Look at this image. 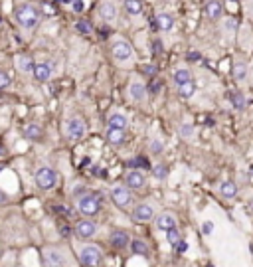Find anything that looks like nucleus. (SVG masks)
<instances>
[{
    "instance_id": "1",
    "label": "nucleus",
    "mask_w": 253,
    "mask_h": 267,
    "mask_svg": "<svg viewBox=\"0 0 253 267\" xmlns=\"http://www.w3.org/2000/svg\"><path fill=\"white\" fill-rule=\"evenodd\" d=\"M40 16H42V12L38 10V6H34V4H20L18 8H16V12H14V18H16V22L24 28V30H34L36 26H38V22H40Z\"/></svg>"
},
{
    "instance_id": "2",
    "label": "nucleus",
    "mask_w": 253,
    "mask_h": 267,
    "mask_svg": "<svg viewBox=\"0 0 253 267\" xmlns=\"http://www.w3.org/2000/svg\"><path fill=\"white\" fill-rule=\"evenodd\" d=\"M111 56H113V60L119 64V66H129L133 60H135V50H133V46L123 40V38H117V40H113V44H111Z\"/></svg>"
},
{
    "instance_id": "3",
    "label": "nucleus",
    "mask_w": 253,
    "mask_h": 267,
    "mask_svg": "<svg viewBox=\"0 0 253 267\" xmlns=\"http://www.w3.org/2000/svg\"><path fill=\"white\" fill-rule=\"evenodd\" d=\"M77 255H79V261L85 267H99L101 259H103V251L97 245H91V243L81 245L77 249Z\"/></svg>"
},
{
    "instance_id": "4",
    "label": "nucleus",
    "mask_w": 253,
    "mask_h": 267,
    "mask_svg": "<svg viewBox=\"0 0 253 267\" xmlns=\"http://www.w3.org/2000/svg\"><path fill=\"white\" fill-rule=\"evenodd\" d=\"M85 133H87V125L81 117L75 115V117H69L65 121V137L69 141H81L85 137Z\"/></svg>"
},
{
    "instance_id": "5",
    "label": "nucleus",
    "mask_w": 253,
    "mask_h": 267,
    "mask_svg": "<svg viewBox=\"0 0 253 267\" xmlns=\"http://www.w3.org/2000/svg\"><path fill=\"white\" fill-rule=\"evenodd\" d=\"M44 267H69L65 251L60 247H46L44 249Z\"/></svg>"
},
{
    "instance_id": "6",
    "label": "nucleus",
    "mask_w": 253,
    "mask_h": 267,
    "mask_svg": "<svg viewBox=\"0 0 253 267\" xmlns=\"http://www.w3.org/2000/svg\"><path fill=\"white\" fill-rule=\"evenodd\" d=\"M36 184L42 190H52L58 184V174L56 170L50 167H40L36 170Z\"/></svg>"
},
{
    "instance_id": "7",
    "label": "nucleus",
    "mask_w": 253,
    "mask_h": 267,
    "mask_svg": "<svg viewBox=\"0 0 253 267\" xmlns=\"http://www.w3.org/2000/svg\"><path fill=\"white\" fill-rule=\"evenodd\" d=\"M77 210H79L83 216L91 218L95 214H99V210H101V200H99L95 194H83L81 198H77Z\"/></svg>"
},
{
    "instance_id": "8",
    "label": "nucleus",
    "mask_w": 253,
    "mask_h": 267,
    "mask_svg": "<svg viewBox=\"0 0 253 267\" xmlns=\"http://www.w3.org/2000/svg\"><path fill=\"white\" fill-rule=\"evenodd\" d=\"M111 200L115 202V206H119L121 210H126V208L133 206V192H131L129 186L117 184V186L111 188Z\"/></svg>"
},
{
    "instance_id": "9",
    "label": "nucleus",
    "mask_w": 253,
    "mask_h": 267,
    "mask_svg": "<svg viewBox=\"0 0 253 267\" xmlns=\"http://www.w3.org/2000/svg\"><path fill=\"white\" fill-rule=\"evenodd\" d=\"M99 16H101L103 22L113 24L117 20V4H115V0H103L99 4Z\"/></svg>"
},
{
    "instance_id": "10",
    "label": "nucleus",
    "mask_w": 253,
    "mask_h": 267,
    "mask_svg": "<svg viewBox=\"0 0 253 267\" xmlns=\"http://www.w3.org/2000/svg\"><path fill=\"white\" fill-rule=\"evenodd\" d=\"M147 184V176L143 170H129L125 174V186H129L131 190H139Z\"/></svg>"
},
{
    "instance_id": "11",
    "label": "nucleus",
    "mask_w": 253,
    "mask_h": 267,
    "mask_svg": "<svg viewBox=\"0 0 253 267\" xmlns=\"http://www.w3.org/2000/svg\"><path fill=\"white\" fill-rule=\"evenodd\" d=\"M155 226L160 232H168V230L176 228V216L170 214V212H162V214H158L155 218Z\"/></svg>"
},
{
    "instance_id": "12",
    "label": "nucleus",
    "mask_w": 253,
    "mask_h": 267,
    "mask_svg": "<svg viewBox=\"0 0 253 267\" xmlns=\"http://www.w3.org/2000/svg\"><path fill=\"white\" fill-rule=\"evenodd\" d=\"M133 218H135V222H141V224L143 222H149V220L155 218V210H153L151 204H139L133 210Z\"/></svg>"
},
{
    "instance_id": "13",
    "label": "nucleus",
    "mask_w": 253,
    "mask_h": 267,
    "mask_svg": "<svg viewBox=\"0 0 253 267\" xmlns=\"http://www.w3.org/2000/svg\"><path fill=\"white\" fill-rule=\"evenodd\" d=\"M52 73H54V67L50 62H40V64H34V77L38 81H50L52 79Z\"/></svg>"
},
{
    "instance_id": "14",
    "label": "nucleus",
    "mask_w": 253,
    "mask_h": 267,
    "mask_svg": "<svg viewBox=\"0 0 253 267\" xmlns=\"http://www.w3.org/2000/svg\"><path fill=\"white\" fill-rule=\"evenodd\" d=\"M75 234L79 235V237H93V235L97 234V224H95L93 220L85 218V220L77 222V226H75Z\"/></svg>"
},
{
    "instance_id": "15",
    "label": "nucleus",
    "mask_w": 253,
    "mask_h": 267,
    "mask_svg": "<svg viewBox=\"0 0 253 267\" xmlns=\"http://www.w3.org/2000/svg\"><path fill=\"white\" fill-rule=\"evenodd\" d=\"M129 95H131V99L135 101V103H143V101L147 99V87H145V83L143 81H133L129 85Z\"/></svg>"
},
{
    "instance_id": "16",
    "label": "nucleus",
    "mask_w": 253,
    "mask_h": 267,
    "mask_svg": "<svg viewBox=\"0 0 253 267\" xmlns=\"http://www.w3.org/2000/svg\"><path fill=\"white\" fill-rule=\"evenodd\" d=\"M155 24L160 32H170L174 28V16L168 14V12H158L157 18H155Z\"/></svg>"
},
{
    "instance_id": "17",
    "label": "nucleus",
    "mask_w": 253,
    "mask_h": 267,
    "mask_svg": "<svg viewBox=\"0 0 253 267\" xmlns=\"http://www.w3.org/2000/svg\"><path fill=\"white\" fill-rule=\"evenodd\" d=\"M107 125H109V127H113V129H119V131H125L126 127H129V119H126V115L119 113V111H115V113H111V115H109Z\"/></svg>"
},
{
    "instance_id": "18",
    "label": "nucleus",
    "mask_w": 253,
    "mask_h": 267,
    "mask_svg": "<svg viewBox=\"0 0 253 267\" xmlns=\"http://www.w3.org/2000/svg\"><path fill=\"white\" fill-rule=\"evenodd\" d=\"M105 139H107V143H109V145H113V147H121V145L125 143V131H119V129L107 127Z\"/></svg>"
},
{
    "instance_id": "19",
    "label": "nucleus",
    "mask_w": 253,
    "mask_h": 267,
    "mask_svg": "<svg viewBox=\"0 0 253 267\" xmlns=\"http://www.w3.org/2000/svg\"><path fill=\"white\" fill-rule=\"evenodd\" d=\"M206 16L210 20H220L221 16H223V8H221V4L218 0H210L206 4Z\"/></svg>"
},
{
    "instance_id": "20",
    "label": "nucleus",
    "mask_w": 253,
    "mask_h": 267,
    "mask_svg": "<svg viewBox=\"0 0 253 267\" xmlns=\"http://www.w3.org/2000/svg\"><path fill=\"white\" fill-rule=\"evenodd\" d=\"M172 81L176 83V87H180V85H184V83L192 81V73H190V69H186V67H178V69H174V73H172Z\"/></svg>"
},
{
    "instance_id": "21",
    "label": "nucleus",
    "mask_w": 253,
    "mask_h": 267,
    "mask_svg": "<svg viewBox=\"0 0 253 267\" xmlns=\"http://www.w3.org/2000/svg\"><path fill=\"white\" fill-rule=\"evenodd\" d=\"M220 194L223 196V198H227V200L235 198V196H237V184H235V182H231V180L221 182L220 184Z\"/></svg>"
},
{
    "instance_id": "22",
    "label": "nucleus",
    "mask_w": 253,
    "mask_h": 267,
    "mask_svg": "<svg viewBox=\"0 0 253 267\" xmlns=\"http://www.w3.org/2000/svg\"><path fill=\"white\" fill-rule=\"evenodd\" d=\"M16 67L20 73H34V62L28 56H16Z\"/></svg>"
},
{
    "instance_id": "23",
    "label": "nucleus",
    "mask_w": 253,
    "mask_h": 267,
    "mask_svg": "<svg viewBox=\"0 0 253 267\" xmlns=\"http://www.w3.org/2000/svg\"><path fill=\"white\" fill-rule=\"evenodd\" d=\"M231 75H233V79L235 81H243L245 77H247V64L245 62H235L233 67H231Z\"/></svg>"
},
{
    "instance_id": "24",
    "label": "nucleus",
    "mask_w": 253,
    "mask_h": 267,
    "mask_svg": "<svg viewBox=\"0 0 253 267\" xmlns=\"http://www.w3.org/2000/svg\"><path fill=\"white\" fill-rule=\"evenodd\" d=\"M229 101H231L233 109H237V111H243V109L247 107V101H245V95H243L241 91H233V93L229 95Z\"/></svg>"
},
{
    "instance_id": "25",
    "label": "nucleus",
    "mask_w": 253,
    "mask_h": 267,
    "mask_svg": "<svg viewBox=\"0 0 253 267\" xmlns=\"http://www.w3.org/2000/svg\"><path fill=\"white\" fill-rule=\"evenodd\" d=\"M123 6H125L126 14H131V16H139L143 12V2L141 0H125Z\"/></svg>"
},
{
    "instance_id": "26",
    "label": "nucleus",
    "mask_w": 253,
    "mask_h": 267,
    "mask_svg": "<svg viewBox=\"0 0 253 267\" xmlns=\"http://www.w3.org/2000/svg\"><path fill=\"white\" fill-rule=\"evenodd\" d=\"M194 93H196V83H194V79L178 87V95H180L182 99H190V97H192Z\"/></svg>"
},
{
    "instance_id": "27",
    "label": "nucleus",
    "mask_w": 253,
    "mask_h": 267,
    "mask_svg": "<svg viewBox=\"0 0 253 267\" xmlns=\"http://www.w3.org/2000/svg\"><path fill=\"white\" fill-rule=\"evenodd\" d=\"M111 243L117 247H126L129 243V234L126 232H113L111 234Z\"/></svg>"
},
{
    "instance_id": "28",
    "label": "nucleus",
    "mask_w": 253,
    "mask_h": 267,
    "mask_svg": "<svg viewBox=\"0 0 253 267\" xmlns=\"http://www.w3.org/2000/svg\"><path fill=\"white\" fill-rule=\"evenodd\" d=\"M166 239H168V243H170V245H174V247H178V245L182 243L180 232H178L176 228H172V230H168V232H166Z\"/></svg>"
},
{
    "instance_id": "29",
    "label": "nucleus",
    "mask_w": 253,
    "mask_h": 267,
    "mask_svg": "<svg viewBox=\"0 0 253 267\" xmlns=\"http://www.w3.org/2000/svg\"><path fill=\"white\" fill-rule=\"evenodd\" d=\"M40 135H42V129L34 123L24 127V137H28V139H40Z\"/></svg>"
},
{
    "instance_id": "30",
    "label": "nucleus",
    "mask_w": 253,
    "mask_h": 267,
    "mask_svg": "<svg viewBox=\"0 0 253 267\" xmlns=\"http://www.w3.org/2000/svg\"><path fill=\"white\" fill-rule=\"evenodd\" d=\"M194 135H196V127H194L192 123H184V125H180V137H182V139H186V141H188V139H192Z\"/></svg>"
},
{
    "instance_id": "31",
    "label": "nucleus",
    "mask_w": 253,
    "mask_h": 267,
    "mask_svg": "<svg viewBox=\"0 0 253 267\" xmlns=\"http://www.w3.org/2000/svg\"><path fill=\"white\" fill-rule=\"evenodd\" d=\"M133 251L139 253V255H147L149 253V245L145 241H141V239H135L133 241Z\"/></svg>"
},
{
    "instance_id": "32",
    "label": "nucleus",
    "mask_w": 253,
    "mask_h": 267,
    "mask_svg": "<svg viewBox=\"0 0 253 267\" xmlns=\"http://www.w3.org/2000/svg\"><path fill=\"white\" fill-rule=\"evenodd\" d=\"M151 151H153V155H160L164 151V143L160 139H153L151 141Z\"/></svg>"
},
{
    "instance_id": "33",
    "label": "nucleus",
    "mask_w": 253,
    "mask_h": 267,
    "mask_svg": "<svg viewBox=\"0 0 253 267\" xmlns=\"http://www.w3.org/2000/svg\"><path fill=\"white\" fill-rule=\"evenodd\" d=\"M202 234H204V235H212V234H214V222H210V220L202 222Z\"/></svg>"
},
{
    "instance_id": "34",
    "label": "nucleus",
    "mask_w": 253,
    "mask_h": 267,
    "mask_svg": "<svg viewBox=\"0 0 253 267\" xmlns=\"http://www.w3.org/2000/svg\"><path fill=\"white\" fill-rule=\"evenodd\" d=\"M166 174H168V168L164 167V165H158V167L155 168V176H157L158 180H164Z\"/></svg>"
},
{
    "instance_id": "35",
    "label": "nucleus",
    "mask_w": 253,
    "mask_h": 267,
    "mask_svg": "<svg viewBox=\"0 0 253 267\" xmlns=\"http://www.w3.org/2000/svg\"><path fill=\"white\" fill-rule=\"evenodd\" d=\"M71 8H73V12L81 14V12L85 10V2H83V0H71Z\"/></svg>"
},
{
    "instance_id": "36",
    "label": "nucleus",
    "mask_w": 253,
    "mask_h": 267,
    "mask_svg": "<svg viewBox=\"0 0 253 267\" xmlns=\"http://www.w3.org/2000/svg\"><path fill=\"white\" fill-rule=\"evenodd\" d=\"M8 85H10V75H8L6 71L0 69V89H4V87H8Z\"/></svg>"
},
{
    "instance_id": "37",
    "label": "nucleus",
    "mask_w": 253,
    "mask_h": 267,
    "mask_svg": "<svg viewBox=\"0 0 253 267\" xmlns=\"http://www.w3.org/2000/svg\"><path fill=\"white\" fill-rule=\"evenodd\" d=\"M223 26H225L229 32H233V30L237 28V22H235V20H231V18H225V20H223Z\"/></svg>"
},
{
    "instance_id": "38",
    "label": "nucleus",
    "mask_w": 253,
    "mask_h": 267,
    "mask_svg": "<svg viewBox=\"0 0 253 267\" xmlns=\"http://www.w3.org/2000/svg\"><path fill=\"white\" fill-rule=\"evenodd\" d=\"M77 30H81L83 34H89L91 32V26H89V24H85V22H77Z\"/></svg>"
},
{
    "instance_id": "39",
    "label": "nucleus",
    "mask_w": 253,
    "mask_h": 267,
    "mask_svg": "<svg viewBox=\"0 0 253 267\" xmlns=\"http://www.w3.org/2000/svg\"><path fill=\"white\" fill-rule=\"evenodd\" d=\"M6 200V196H4V194H0V202H4Z\"/></svg>"
},
{
    "instance_id": "40",
    "label": "nucleus",
    "mask_w": 253,
    "mask_h": 267,
    "mask_svg": "<svg viewBox=\"0 0 253 267\" xmlns=\"http://www.w3.org/2000/svg\"><path fill=\"white\" fill-rule=\"evenodd\" d=\"M249 210L253 212V198H251V202H249Z\"/></svg>"
},
{
    "instance_id": "41",
    "label": "nucleus",
    "mask_w": 253,
    "mask_h": 267,
    "mask_svg": "<svg viewBox=\"0 0 253 267\" xmlns=\"http://www.w3.org/2000/svg\"><path fill=\"white\" fill-rule=\"evenodd\" d=\"M251 10H253V6H251Z\"/></svg>"
}]
</instances>
